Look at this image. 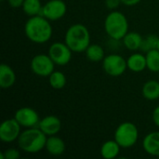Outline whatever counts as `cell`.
<instances>
[{"mask_svg": "<svg viewBox=\"0 0 159 159\" xmlns=\"http://www.w3.org/2000/svg\"><path fill=\"white\" fill-rule=\"evenodd\" d=\"M152 117H153V121H154V124L159 128V105L158 106H157L156 108H155V110L153 111V116H152Z\"/></svg>", "mask_w": 159, "mask_h": 159, "instance_id": "27", "label": "cell"}, {"mask_svg": "<svg viewBox=\"0 0 159 159\" xmlns=\"http://www.w3.org/2000/svg\"><path fill=\"white\" fill-rule=\"evenodd\" d=\"M67 11V6L62 0H49L42 8L41 15L49 20L55 21L61 20Z\"/></svg>", "mask_w": 159, "mask_h": 159, "instance_id": "10", "label": "cell"}, {"mask_svg": "<svg viewBox=\"0 0 159 159\" xmlns=\"http://www.w3.org/2000/svg\"><path fill=\"white\" fill-rule=\"evenodd\" d=\"M121 146L117 143L116 140H110L102 143L101 147V156L104 159L116 158L120 153Z\"/></svg>", "mask_w": 159, "mask_h": 159, "instance_id": "17", "label": "cell"}, {"mask_svg": "<svg viewBox=\"0 0 159 159\" xmlns=\"http://www.w3.org/2000/svg\"><path fill=\"white\" fill-rule=\"evenodd\" d=\"M38 128L47 136L57 135L61 129V122L58 116L50 115L40 119Z\"/></svg>", "mask_w": 159, "mask_h": 159, "instance_id": "12", "label": "cell"}, {"mask_svg": "<svg viewBox=\"0 0 159 159\" xmlns=\"http://www.w3.org/2000/svg\"><path fill=\"white\" fill-rule=\"evenodd\" d=\"M20 128L21 126L15 118L4 120L0 126V140L6 143L18 141V138L21 133Z\"/></svg>", "mask_w": 159, "mask_h": 159, "instance_id": "9", "label": "cell"}, {"mask_svg": "<svg viewBox=\"0 0 159 159\" xmlns=\"http://www.w3.org/2000/svg\"><path fill=\"white\" fill-rule=\"evenodd\" d=\"M157 49L159 50V40H158V45H157Z\"/></svg>", "mask_w": 159, "mask_h": 159, "instance_id": "30", "label": "cell"}, {"mask_svg": "<svg viewBox=\"0 0 159 159\" xmlns=\"http://www.w3.org/2000/svg\"><path fill=\"white\" fill-rule=\"evenodd\" d=\"M72 52L73 50L65 42H55L49 47L48 54L56 65L64 66L70 62L72 59Z\"/></svg>", "mask_w": 159, "mask_h": 159, "instance_id": "8", "label": "cell"}, {"mask_svg": "<svg viewBox=\"0 0 159 159\" xmlns=\"http://www.w3.org/2000/svg\"><path fill=\"white\" fill-rule=\"evenodd\" d=\"M147 68L153 73L159 72V50L157 48L146 52Z\"/></svg>", "mask_w": 159, "mask_h": 159, "instance_id": "23", "label": "cell"}, {"mask_svg": "<svg viewBox=\"0 0 159 159\" xmlns=\"http://www.w3.org/2000/svg\"><path fill=\"white\" fill-rule=\"evenodd\" d=\"M64 42L73 52H85L90 45V34L89 29L82 23L71 25L64 35Z\"/></svg>", "mask_w": 159, "mask_h": 159, "instance_id": "3", "label": "cell"}, {"mask_svg": "<svg viewBox=\"0 0 159 159\" xmlns=\"http://www.w3.org/2000/svg\"><path fill=\"white\" fill-rule=\"evenodd\" d=\"M1 1H4V0H1Z\"/></svg>", "mask_w": 159, "mask_h": 159, "instance_id": "31", "label": "cell"}, {"mask_svg": "<svg viewBox=\"0 0 159 159\" xmlns=\"http://www.w3.org/2000/svg\"><path fill=\"white\" fill-rule=\"evenodd\" d=\"M139 139V130L132 122L121 123L115 131V140L121 148H130L134 146Z\"/></svg>", "mask_w": 159, "mask_h": 159, "instance_id": "5", "label": "cell"}, {"mask_svg": "<svg viewBox=\"0 0 159 159\" xmlns=\"http://www.w3.org/2000/svg\"><path fill=\"white\" fill-rule=\"evenodd\" d=\"M87 59L91 62H100L104 59V49L101 45L98 44H90L88 48L85 50Z\"/></svg>", "mask_w": 159, "mask_h": 159, "instance_id": "20", "label": "cell"}, {"mask_svg": "<svg viewBox=\"0 0 159 159\" xmlns=\"http://www.w3.org/2000/svg\"><path fill=\"white\" fill-rule=\"evenodd\" d=\"M48 136L38 128H30L21 131L18 138L20 150L28 154H36L46 147Z\"/></svg>", "mask_w": 159, "mask_h": 159, "instance_id": "2", "label": "cell"}, {"mask_svg": "<svg viewBox=\"0 0 159 159\" xmlns=\"http://www.w3.org/2000/svg\"><path fill=\"white\" fill-rule=\"evenodd\" d=\"M142 92L143 97L148 101H156L159 99V82L157 80H149L143 86Z\"/></svg>", "mask_w": 159, "mask_h": 159, "instance_id": "19", "label": "cell"}, {"mask_svg": "<svg viewBox=\"0 0 159 159\" xmlns=\"http://www.w3.org/2000/svg\"><path fill=\"white\" fill-rule=\"evenodd\" d=\"M50 20L42 15L30 17L24 25L27 38L35 44H44L50 40L53 34Z\"/></svg>", "mask_w": 159, "mask_h": 159, "instance_id": "1", "label": "cell"}, {"mask_svg": "<svg viewBox=\"0 0 159 159\" xmlns=\"http://www.w3.org/2000/svg\"><path fill=\"white\" fill-rule=\"evenodd\" d=\"M120 4H122L121 0H105V5H106L107 8H109L111 10L116 9Z\"/></svg>", "mask_w": 159, "mask_h": 159, "instance_id": "26", "label": "cell"}, {"mask_svg": "<svg viewBox=\"0 0 159 159\" xmlns=\"http://www.w3.org/2000/svg\"><path fill=\"white\" fill-rule=\"evenodd\" d=\"M7 2H8V5L11 7L18 8V7H22V4H23L24 0H7Z\"/></svg>", "mask_w": 159, "mask_h": 159, "instance_id": "28", "label": "cell"}, {"mask_svg": "<svg viewBox=\"0 0 159 159\" xmlns=\"http://www.w3.org/2000/svg\"><path fill=\"white\" fill-rule=\"evenodd\" d=\"M159 37L155 34H149L143 38V42L141 45V50L143 52H148L150 50L157 48Z\"/></svg>", "mask_w": 159, "mask_h": 159, "instance_id": "24", "label": "cell"}, {"mask_svg": "<svg viewBox=\"0 0 159 159\" xmlns=\"http://www.w3.org/2000/svg\"><path fill=\"white\" fill-rule=\"evenodd\" d=\"M14 118L21 127L25 129L36 128L40 122L38 113L34 109L27 106L18 109L14 115Z\"/></svg>", "mask_w": 159, "mask_h": 159, "instance_id": "11", "label": "cell"}, {"mask_svg": "<svg viewBox=\"0 0 159 159\" xmlns=\"http://www.w3.org/2000/svg\"><path fill=\"white\" fill-rule=\"evenodd\" d=\"M16 82V74L14 70L7 64L0 65V87L2 89H9Z\"/></svg>", "mask_w": 159, "mask_h": 159, "instance_id": "15", "label": "cell"}, {"mask_svg": "<svg viewBox=\"0 0 159 159\" xmlns=\"http://www.w3.org/2000/svg\"><path fill=\"white\" fill-rule=\"evenodd\" d=\"M67 82L66 76L62 72L60 71H54L49 76H48V83L51 88L55 89H61L65 87Z\"/></svg>", "mask_w": 159, "mask_h": 159, "instance_id": "22", "label": "cell"}, {"mask_svg": "<svg viewBox=\"0 0 159 159\" xmlns=\"http://www.w3.org/2000/svg\"><path fill=\"white\" fill-rule=\"evenodd\" d=\"M143 150L150 156L159 157V131L147 134L143 141Z\"/></svg>", "mask_w": 159, "mask_h": 159, "instance_id": "13", "label": "cell"}, {"mask_svg": "<svg viewBox=\"0 0 159 159\" xmlns=\"http://www.w3.org/2000/svg\"><path fill=\"white\" fill-rule=\"evenodd\" d=\"M54 61L51 60L48 54H37L35 55L30 63L33 73L41 77H48L53 72L55 67Z\"/></svg>", "mask_w": 159, "mask_h": 159, "instance_id": "7", "label": "cell"}, {"mask_svg": "<svg viewBox=\"0 0 159 159\" xmlns=\"http://www.w3.org/2000/svg\"><path fill=\"white\" fill-rule=\"evenodd\" d=\"M143 38V37L137 32H128L122 38V42L126 48L131 51H136L141 48Z\"/></svg>", "mask_w": 159, "mask_h": 159, "instance_id": "18", "label": "cell"}, {"mask_svg": "<svg viewBox=\"0 0 159 159\" xmlns=\"http://www.w3.org/2000/svg\"><path fill=\"white\" fill-rule=\"evenodd\" d=\"M102 62V69L104 72L114 77L122 75L127 68V60H125L121 55L118 54H110L104 57Z\"/></svg>", "mask_w": 159, "mask_h": 159, "instance_id": "6", "label": "cell"}, {"mask_svg": "<svg viewBox=\"0 0 159 159\" xmlns=\"http://www.w3.org/2000/svg\"><path fill=\"white\" fill-rule=\"evenodd\" d=\"M142 0H121V3L124 4L125 6H129V7H132V6H136L137 4H139Z\"/></svg>", "mask_w": 159, "mask_h": 159, "instance_id": "29", "label": "cell"}, {"mask_svg": "<svg viewBox=\"0 0 159 159\" xmlns=\"http://www.w3.org/2000/svg\"><path fill=\"white\" fill-rule=\"evenodd\" d=\"M21 7L23 12L27 16L33 17L36 15H41L43 6L40 0H24Z\"/></svg>", "mask_w": 159, "mask_h": 159, "instance_id": "21", "label": "cell"}, {"mask_svg": "<svg viewBox=\"0 0 159 159\" xmlns=\"http://www.w3.org/2000/svg\"><path fill=\"white\" fill-rule=\"evenodd\" d=\"M46 150L51 156H61L65 151V143L63 140L57 135L48 136L46 143Z\"/></svg>", "mask_w": 159, "mask_h": 159, "instance_id": "14", "label": "cell"}, {"mask_svg": "<svg viewBox=\"0 0 159 159\" xmlns=\"http://www.w3.org/2000/svg\"><path fill=\"white\" fill-rule=\"evenodd\" d=\"M128 69L134 73H141L147 68L146 56L142 53H133L127 60Z\"/></svg>", "mask_w": 159, "mask_h": 159, "instance_id": "16", "label": "cell"}, {"mask_svg": "<svg viewBox=\"0 0 159 159\" xmlns=\"http://www.w3.org/2000/svg\"><path fill=\"white\" fill-rule=\"evenodd\" d=\"M104 30L113 40H122L129 32L127 17L120 11H111L104 20Z\"/></svg>", "mask_w": 159, "mask_h": 159, "instance_id": "4", "label": "cell"}, {"mask_svg": "<svg viewBox=\"0 0 159 159\" xmlns=\"http://www.w3.org/2000/svg\"><path fill=\"white\" fill-rule=\"evenodd\" d=\"M20 157V153L18 149L8 148L3 152H1V159H19Z\"/></svg>", "mask_w": 159, "mask_h": 159, "instance_id": "25", "label": "cell"}]
</instances>
